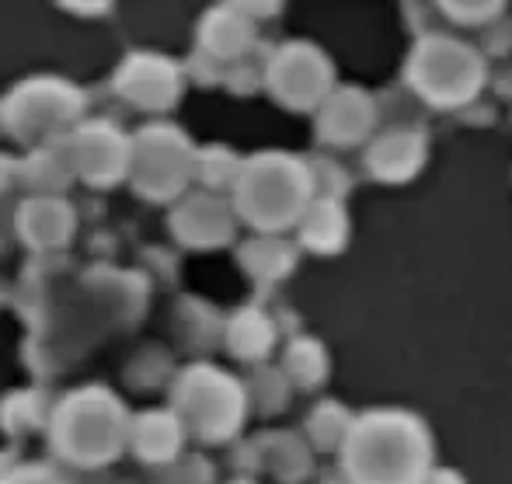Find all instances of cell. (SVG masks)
Wrapping results in <instances>:
<instances>
[{
    "label": "cell",
    "mask_w": 512,
    "mask_h": 484,
    "mask_svg": "<svg viewBox=\"0 0 512 484\" xmlns=\"http://www.w3.org/2000/svg\"><path fill=\"white\" fill-rule=\"evenodd\" d=\"M429 460V432L405 411H370L345 436V467L356 484H422Z\"/></svg>",
    "instance_id": "6da1fadb"
},
{
    "label": "cell",
    "mask_w": 512,
    "mask_h": 484,
    "mask_svg": "<svg viewBox=\"0 0 512 484\" xmlns=\"http://www.w3.org/2000/svg\"><path fill=\"white\" fill-rule=\"evenodd\" d=\"M408 77L418 95L453 108L481 88V60L471 53V46H460L453 39H425L411 56Z\"/></svg>",
    "instance_id": "7a4b0ae2"
},
{
    "label": "cell",
    "mask_w": 512,
    "mask_h": 484,
    "mask_svg": "<svg viewBox=\"0 0 512 484\" xmlns=\"http://www.w3.org/2000/svg\"><path fill=\"white\" fill-rule=\"evenodd\" d=\"M425 157V140L415 133V129H391L387 136H380L370 147V171L384 182H405L418 171Z\"/></svg>",
    "instance_id": "3957f363"
},
{
    "label": "cell",
    "mask_w": 512,
    "mask_h": 484,
    "mask_svg": "<svg viewBox=\"0 0 512 484\" xmlns=\"http://www.w3.org/2000/svg\"><path fill=\"white\" fill-rule=\"evenodd\" d=\"M373 101L363 91H342L328 105V119H321V129L335 143H356L373 129Z\"/></svg>",
    "instance_id": "277c9868"
},
{
    "label": "cell",
    "mask_w": 512,
    "mask_h": 484,
    "mask_svg": "<svg viewBox=\"0 0 512 484\" xmlns=\"http://www.w3.org/2000/svg\"><path fill=\"white\" fill-rule=\"evenodd\" d=\"M342 237H345L342 209H338L335 202H321V206L314 209V220H310V227H307L310 248L335 251V248H342Z\"/></svg>",
    "instance_id": "5b68a950"
},
{
    "label": "cell",
    "mask_w": 512,
    "mask_h": 484,
    "mask_svg": "<svg viewBox=\"0 0 512 484\" xmlns=\"http://www.w3.org/2000/svg\"><path fill=\"white\" fill-rule=\"evenodd\" d=\"M349 429H352V418L345 415L338 404H324V408H317L314 432L321 436V439H317L321 446H338L345 436H349Z\"/></svg>",
    "instance_id": "8992f818"
},
{
    "label": "cell",
    "mask_w": 512,
    "mask_h": 484,
    "mask_svg": "<svg viewBox=\"0 0 512 484\" xmlns=\"http://www.w3.org/2000/svg\"><path fill=\"white\" fill-rule=\"evenodd\" d=\"M425 484H464L453 471H429L425 474Z\"/></svg>",
    "instance_id": "52a82bcc"
}]
</instances>
